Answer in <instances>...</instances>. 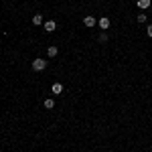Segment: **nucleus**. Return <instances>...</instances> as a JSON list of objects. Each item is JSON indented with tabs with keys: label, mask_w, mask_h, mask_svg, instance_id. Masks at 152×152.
<instances>
[{
	"label": "nucleus",
	"mask_w": 152,
	"mask_h": 152,
	"mask_svg": "<svg viewBox=\"0 0 152 152\" xmlns=\"http://www.w3.org/2000/svg\"><path fill=\"white\" fill-rule=\"evenodd\" d=\"M57 53H59L57 47H49L47 49V55H49V57H57Z\"/></svg>",
	"instance_id": "nucleus-7"
},
{
	"label": "nucleus",
	"mask_w": 152,
	"mask_h": 152,
	"mask_svg": "<svg viewBox=\"0 0 152 152\" xmlns=\"http://www.w3.org/2000/svg\"><path fill=\"white\" fill-rule=\"evenodd\" d=\"M83 24H85V26H95L97 20H95L94 16H85V18H83Z\"/></svg>",
	"instance_id": "nucleus-4"
},
{
	"label": "nucleus",
	"mask_w": 152,
	"mask_h": 152,
	"mask_svg": "<svg viewBox=\"0 0 152 152\" xmlns=\"http://www.w3.org/2000/svg\"><path fill=\"white\" fill-rule=\"evenodd\" d=\"M33 69L35 71H45L47 69V61H45V59H35V61H33Z\"/></svg>",
	"instance_id": "nucleus-1"
},
{
	"label": "nucleus",
	"mask_w": 152,
	"mask_h": 152,
	"mask_svg": "<svg viewBox=\"0 0 152 152\" xmlns=\"http://www.w3.org/2000/svg\"><path fill=\"white\" fill-rule=\"evenodd\" d=\"M99 41H102V43H107V35L102 33V35H99Z\"/></svg>",
	"instance_id": "nucleus-11"
},
{
	"label": "nucleus",
	"mask_w": 152,
	"mask_h": 152,
	"mask_svg": "<svg viewBox=\"0 0 152 152\" xmlns=\"http://www.w3.org/2000/svg\"><path fill=\"white\" fill-rule=\"evenodd\" d=\"M43 26H45V31H47V33H53V31L57 28V23H55V20H47Z\"/></svg>",
	"instance_id": "nucleus-2"
},
{
	"label": "nucleus",
	"mask_w": 152,
	"mask_h": 152,
	"mask_svg": "<svg viewBox=\"0 0 152 152\" xmlns=\"http://www.w3.org/2000/svg\"><path fill=\"white\" fill-rule=\"evenodd\" d=\"M51 89H53V94L57 95V94L63 91V85H61V83H53V87H51Z\"/></svg>",
	"instance_id": "nucleus-6"
},
{
	"label": "nucleus",
	"mask_w": 152,
	"mask_h": 152,
	"mask_svg": "<svg viewBox=\"0 0 152 152\" xmlns=\"http://www.w3.org/2000/svg\"><path fill=\"white\" fill-rule=\"evenodd\" d=\"M146 35L152 39V24H148V28H146Z\"/></svg>",
	"instance_id": "nucleus-12"
},
{
	"label": "nucleus",
	"mask_w": 152,
	"mask_h": 152,
	"mask_svg": "<svg viewBox=\"0 0 152 152\" xmlns=\"http://www.w3.org/2000/svg\"><path fill=\"white\" fill-rule=\"evenodd\" d=\"M97 24H99V28H110V18H107V16H102V18H99V20H97Z\"/></svg>",
	"instance_id": "nucleus-3"
},
{
	"label": "nucleus",
	"mask_w": 152,
	"mask_h": 152,
	"mask_svg": "<svg viewBox=\"0 0 152 152\" xmlns=\"http://www.w3.org/2000/svg\"><path fill=\"white\" fill-rule=\"evenodd\" d=\"M138 23H146V14H142V12L138 14Z\"/></svg>",
	"instance_id": "nucleus-10"
},
{
	"label": "nucleus",
	"mask_w": 152,
	"mask_h": 152,
	"mask_svg": "<svg viewBox=\"0 0 152 152\" xmlns=\"http://www.w3.org/2000/svg\"><path fill=\"white\" fill-rule=\"evenodd\" d=\"M33 24H37V26H41V24H45V23H43V14H41V12L33 16Z\"/></svg>",
	"instance_id": "nucleus-5"
},
{
	"label": "nucleus",
	"mask_w": 152,
	"mask_h": 152,
	"mask_svg": "<svg viewBox=\"0 0 152 152\" xmlns=\"http://www.w3.org/2000/svg\"><path fill=\"white\" fill-rule=\"evenodd\" d=\"M148 6H150V0H138V8L144 10V8H148Z\"/></svg>",
	"instance_id": "nucleus-8"
},
{
	"label": "nucleus",
	"mask_w": 152,
	"mask_h": 152,
	"mask_svg": "<svg viewBox=\"0 0 152 152\" xmlns=\"http://www.w3.org/2000/svg\"><path fill=\"white\" fill-rule=\"evenodd\" d=\"M45 107H47V110H53V107H55V102H53V99H45Z\"/></svg>",
	"instance_id": "nucleus-9"
}]
</instances>
